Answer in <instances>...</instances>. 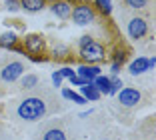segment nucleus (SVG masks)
I'll list each match as a JSON object with an SVG mask.
<instances>
[{
    "mask_svg": "<svg viewBox=\"0 0 156 140\" xmlns=\"http://www.w3.org/2000/svg\"><path fill=\"white\" fill-rule=\"evenodd\" d=\"M6 4H8L10 10H18L20 8V2H18V0H6Z\"/></svg>",
    "mask_w": 156,
    "mask_h": 140,
    "instance_id": "obj_20",
    "label": "nucleus"
},
{
    "mask_svg": "<svg viewBox=\"0 0 156 140\" xmlns=\"http://www.w3.org/2000/svg\"><path fill=\"white\" fill-rule=\"evenodd\" d=\"M36 84H38V78L36 76H26V78H24V82H22L24 88H34Z\"/></svg>",
    "mask_w": 156,
    "mask_h": 140,
    "instance_id": "obj_19",
    "label": "nucleus"
},
{
    "mask_svg": "<svg viewBox=\"0 0 156 140\" xmlns=\"http://www.w3.org/2000/svg\"><path fill=\"white\" fill-rule=\"evenodd\" d=\"M82 94H84V98H86V100H98V98H100V92L96 90V86L92 84V82L82 86Z\"/></svg>",
    "mask_w": 156,
    "mask_h": 140,
    "instance_id": "obj_13",
    "label": "nucleus"
},
{
    "mask_svg": "<svg viewBox=\"0 0 156 140\" xmlns=\"http://www.w3.org/2000/svg\"><path fill=\"white\" fill-rule=\"evenodd\" d=\"M60 76H74V72H72V70H70V68H62V70H60Z\"/></svg>",
    "mask_w": 156,
    "mask_h": 140,
    "instance_id": "obj_23",
    "label": "nucleus"
},
{
    "mask_svg": "<svg viewBox=\"0 0 156 140\" xmlns=\"http://www.w3.org/2000/svg\"><path fill=\"white\" fill-rule=\"evenodd\" d=\"M22 6L26 10H32V12H36V10H40L42 6H44V0H22Z\"/></svg>",
    "mask_w": 156,
    "mask_h": 140,
    "instance_id": "obj_15",
    "label": "nucleus"
},
{
    "mask_svg": "<svg viewBox=\"0 0 156 140\" xmlns=\"http://www.w3.org/2000/svg\"><path fill=\"white\" fill-rule=\"evenodd\" d=\"M78 74L90 84L96 76H100V68H96V66H80V68H78Z\"/></svg>",
    "mask_w": 156,
    "mask_h": 140,
    "instance_id": "obj_10",
    "label": "nucleus"
},
{
    "mask_svg": "<svg viewBox=\"0 0 156 140\" xmlns=\"http://www.w3.org/2000/svg\"><path fill=\"white\" fill-rule=\"evenodd\" d=\"M56 110H58V100L54 98V94L48 90H42L24 96L16 106V116L26 122H36Z\"/></svg>",
    "mask_w": 156,
    "mask_h": 140,
    "instance_id": "obj_1",
    "label": "nucleus"
},
{
    "mask_svg": "<svg viewBox=\"0 0 156 140\" xmlns=\"http://www.w3.org/2000/svg\"><path fill=\"white\" fill-rule=\"evenodd\" d=\"M40 140H66V132L60 124H48V126L42 130Z\"/></svg>",
    "mask_w": 156,
    "mask_h": 140,
    "instance_id": "obj_7",
    "label": "nucleus"
},
{
    "mask_svg": "<svg viewBox=\"0 0 156 140\" xmlns=\"http://www.w3.org/2000/svg\"><path fill=\"white\" fill-rule=\"evenodd\" d=\"M52 80H54V84H56V86L62 84V76H60V72H54V74H52Z\"/></svg>",
    "mask_w": 156,
    "mask_h": 140,
    "instance_id": "obj_22",
    "label": "nucleus"
},
{
    "mask_svg": "<svg viewBox=\"0 0 156 140\" xmlns=\"http://www.w3.org/2000/svg\"><path fill=\"white\" fill-rule=\"evenodd\" d=\"M70 82H72V84H78V86H84V84H88V82L84 80V78H76V76H70Z\"/></svg>",
    "mask_w": 156,
    "mask_h": 140,
    "instance_id": "obj_21",
    "label": "nucleus"
},
{
    "mask_svg": "<svg viewBox=\"0 0 156 140\" xmlns=\"http://www.w3.org/2000/svg\"><path fill=\"white\" fill-rule=\"evenodd\" d=\"M80 56H82L86 62H100L104 58V48H102L98 42L90 40L88 44L80 46Z\"/></svg>",
    "mask_w": 156,
    "mask_h": 140,
    "instance_id": "obj_3",
    "label": "nucleus"
},
{
    "mask_svg": "<svg viewBox=\"0 0 156 140\" xmlns=\"http://www.w3.org/2000/svg\"><path fill=\"white\" fill-rule=\"evenodd\" d=\"M148 68H150V60L148 58H138V60H134L132 64H130V74H134V76H136V74H142V72H146Z\"/></svg>",
    "mask_w": 156,
    "mask_h": 140,
    "instance_id": "obj_11",
    "label": "nucleus"
},
{
    "mask_svg": "<svg viewBox=\"0 0 156 140\" xmlns=\"http://www.w3.org/2000/svg\"><path fill=\"white\" fill-rule=\"evenodd\" d=\"M62 96H64V98H68V100H74L76 104H84V102H86V98H84V96L76 94V92H72V90H64V92H62Z\"/></svg>",
    "mask_w": 156,
    "mask_h": 140,
    "instance_id": "obj_16",
    "label": "nucleus"
},
{
    "mask_svg": "<svg viewBox=\"0 0 156 140\" xmlns=\"http://www.w3.org/2000/svg\"><path fill=\"white\" fill-rule=\"evenodd\" d=\"M142 100V94H140V90L138 88H122V90L118 92V102L122 104V106H126V108H132V106H136L138 102Z\"/></svg>",
    "mask_w": 156,
    "mask_h": 140,
    "instance_id": "obj_5",
    "label": "nucleus"
},
{
    "mask_svg": "<svg viewBox=\"0 0 156 140\" xmlns=\"http://www.w3.org/2000/svg\"><path fill=\"white\" fill-rule=\"evenodd\" d=\"M126 6L134 10H140V8H146L148 6V0H126Z\"/></svg>",
    "mask_w": 156,
    "mask_h": 140,
    "instance_id": "obj_17",
    "label": "nucleus"
},
{
    "mask_svg": "<svg viewBox=\"0 0 156 140\" xmlns=\"http://www.w3.org/2000/svg\"><path fill=\"white\" fill-rule=\"evenodd\" d=\"M70 16H72V20L76 24L84 26V24H90L92 20H94V10H92V6H88V4H78L76 8L70 12Z\"/></svg>",
    "mask_w": 156,
    "mask_h": 140,
    "instance_id": "obj_4",
    "label": "nucleus"
},
{
    "mask_svg": "<svg viewBox=\"0 0 156 140\" xmlns=\"http://www.w3.org/2000/svg\"><path fill=\"white\" fill-rule=\"evenodd\" d=\"M92 38L90 36H82V40H80V46H84V44H88V42H90Z\"/></svg>",
    "mask_w": 156,
    "mask_h": 140,
    "instance_id": "obj_24",
    "label": "nucleus"
},
{
    "mask_svg": "<svg viewBox=\"0 0 156 140\" xmlns=\"http://www.w3.org/2000/svg\"><path fill=\"white\" fill-rule=\"evenodd\" d=\"M96 4H98V8H100L104 14H110V10H112L110 0H96Z\"/></svg>",
    "mask_w": 156,
    "mask_h": 140,
    "instance_id": "obj_18",
    "label": "nucleus"
},
{
    "mask_svg": "<svg viewBox=\"0 0 156 140\" xmlns=\"http://www.w3.org/2000/svg\"><path fill=\"white\" fill-rule=\"evenodd\" d=\"M52 12H54L58 18H68L70 12H72V4H70V2H62V0H58L56 4H52Z\"/></svg>",
    "mask_w": 156,
    "mask_h": 140,
    "instance_id": "obj_9",
    "label": "nucleus"
},
{
    "mask_svg": "<svg viewBox=\"0 0 156 140\" xmlns=\"http://www.w3.org/2000/svg\"><path fill=\"white\" fill-rule=\"evenodd\" d=\"M0 46H4V48H14L16 46V34L14 32H6L0 36Z\"/></svg>",
    "mask_w": 156,
    "mask_h": 140,
    "instance_id": "obj_14",
    "label": "nucleus"
},
{
    "mask_svg": "<svg viewBox=\"0 0 156 140\" xmlns=\"http://www.w3.org/2000/svg\"><path fill=\"white\" fill-rule=\"evenodd\" d=\"M24 46H26L28 52L36 54V52H42V50H44V40H42V36L32 34V36H26V38H24Z\"/></svg>",
    "mask_w": 156,
    "mask_h": 140,
    "instance_id": "obj_8",
    "label": "nucleus"
},
{
    "mask_svg": "<svg viewBox=\"0 0 156 140\" xmlns=\"http://www.w3.org/2000/svg\"><path fill=\"white\" fill-rule=\"evenodd\" d=\"M92 84L96 86V90L102 92V94H110V78H106V76H96L94 80H92Z\"/></svg>",
    "mask_w": 156,
    "mask_h": 140,
    "instance_id": "obj_12",
    "label": "nucleus"
},
{
    "mask_svg": "<svg viewBox=\"0 0 156 140\" xmlns=\"http://www.w3.org/2000/svg\"><path fill=\"white\" fill-rule=\"evenodd\" d=\"M148 32V22L144 18H140V16H134V18H130L128 22V34L130 38H134V40H138V38H144Z\"/></svg>",
    "mask_w": 156,
    "mask_h": 140,
    "instance_id": "obj_6",
    "label": "nucleus"
},
{
    "mask_svg": "<svg viewBox=\"0 0 156 140\" xmlns=\"http://www.w3.org/2000/svg\"><path fill=\"white\" fill-rule=\"evenodd\" d=\"M24 70H26V66L22 60H6L0 64V82L12 84L24 74Z\"/></svg>",
    "mask_w": 156,
    "mask_h": 140,
    "instance_id": "obj_2",
    "label": "nucleus"
}]
</instances>
